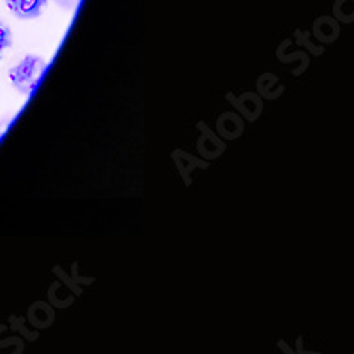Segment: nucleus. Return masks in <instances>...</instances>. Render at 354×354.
<instances>
[{"instance_id":"obj_1","label":"nucleus","mask_w":354,"mask_h":354,"mask_svg":"<svg viewBox=\"0 0 354 354\" xmlns=\"http://www.w3.org/2000/svg\"><path fill=\"white\" fill-rule=\"evenodd\" d=\"M44 69H46V61L43 57L30 53L9 69V82L18 94L28 96L34 93V88L39 84Z\"/></svg>"},{"instance_id":"obj_2","label":"nucleus","mask_w":354,"mask_h":354,"mask_svg":"<svg viewBox=\"0 0 354 354\" xmlns=\"http://www.w3.org/2000/svg\"><path fill=\"white\" fill-rule=\"evenodd\" d=\"M46 4H48V0H6L9 11L20 20H34V18L41 17Z\"/></svg>"},{"instance_id":"obj_3","label":"nucleus","mask_w":354,"mask_h":354,"mask_svg":"<svg viewBox=\"0 0 354 354\" xmlns=\"http://www.w3.org/2000/svg\"><path fill=\"white\" fill-rule=\"evenodd\" d=\"M11 44H12L11 28H9L4 21H0V57L4 55L6 50L11 48Z\"/></svg>"},{"instance_id":"obj_4","label":"nucleus","mask_w":354,"mask_h":354,"mask_svg":"<svg viewBox=\"0 0 354 354\" xmlns=\"http://www.w3.org/2000/svg\"><path fill=\"white\" fill-rule=\"evenodd\" d=\"M52 2L55 6H59L61 9H66V11H69V9L75 8V6H77L80 0H52Z\"/></svg>"},{"instance_id":"obj_5","label":"nucleus","mask_w":354,"mask_h":354,"mask_svg":"<svg viewBox=\"0 0 354 354\" xmlns=\"http://www.w3.org/2000/svg\"><path fill=\"white\" fill-rule=\"evenodd\" d=\"M298 354H317V353H308V351H305L301 346V340H298Z\"/></svg>"},{"instance_id":"obj_6","label":"nucleus","mask_w":354,"mask_h":354,"mask_svg":"<svg viewBox=\"0 0 354 354\" xmlns=\"http://www.w3.org/2000/svg\"><path fill=\"white\" fill-rule=\"evenodd\" d=\"M278 346L282 347V349H283V351H286V353H287V354H294V353H292V351H290V349H289V347H287V346H286V344H283V342H280V344H278Z\"/></svg>"}]
</instances>
